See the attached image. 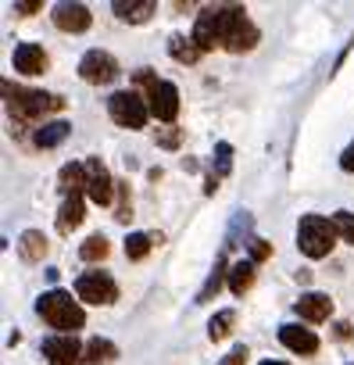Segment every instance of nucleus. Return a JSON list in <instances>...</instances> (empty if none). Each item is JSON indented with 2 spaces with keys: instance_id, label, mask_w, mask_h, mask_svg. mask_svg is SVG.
Instances as JSON below:
<instances>
[{
  "instance_id": "nucleus-3",
  "label": "nucleus",
  "mask_w": 354,
  "mask_h": 365,
  "mask_svg": "<svg viewBox=\"0 0 354 365\" xmlns=\"http://www.w3.org/2000/svg\"><path fill=\"white\" fill-rule=\"evenodd\" d=\"M336 226H333V219H326V215H304L301 222H297V247H301V255H308V258H326L329 251H333V244H336Z\"/></svg>"
},
{
  "instance_id": "nucleus-28",
  "label": "nucleus",
  "mask_w": 354,
  "mask_h": 365,
  "mask_svg": "<svg viewBox=\"0 0 354 365\" xmlns=\"http://www.w3.org/2000/svg\"><path fill=\"white\" fill-rule=\"evenodd\" d=\"M333 226H336V233H340L347 244H354V215H350V212H336V215H333Z\"/></svg>"
},
{
  "instance_id": "nucleus-9",
  "label": "nucleus",
  "mask_w": 354,
  "mask_h": 365,
  "mask_svg": "<svg viewBox=\"0 0 354 365\" xmlns=\"http://www.w3.org/2000/svg\"><path fill=\"white\" fill-rule=\"evenodd\" d=\"M147 101H150V115L157 122H175V115H179V90H175V83H168V79H161L147 93Z\"/></svg>"
},
{
  "instance_id": "nucleus-4",
  "label": "nucleus",
  "mask_w": 354,
  "mask_h": 365,
  "mask_svg": "<svg viewBox=\"0 0 354 365\" xmlns=\"http://www.w3.org/2000/svg\"><path fill=\"white\" fill-rule=\"evenodd\" d=\"M4 97H8V111L19 118V122H36L43 118L47 111H58L65 101L61 97H51L43 90H11V83H4Z\"/></svg>"
},
{
  "instance_id": "nucleus-18",
  "label": "nucleus",
  "mask_w": 354,
  "mask_h": 365,
  "mask_svg": "<svg viewBox=\"0 0 354 365\" xmlns=\"http://www.w3.org/2000/svg\"><path fill=\"white\" fill-rule=\"evenodd\" d=\"M258 43V29H254V22L251 19H244L233 33H229V40H226V51H233V54H244V51H251Z\"/></svg>"
},
{
  "instance_id": "nucleus-32",
  "label": "nucleus",
  "mask_w": 354,
  "mask_h": 365,
  "mask_svg": "<svg viewBox=\"0 0 354 365\" xmlns=\"http://www.w3.org/2000/svg\"><path fill=\"white\" fill-rule=\"evenodd\" d=\"M15 11H19V15H33V11H40V0H19Z\"/></svg>"
},
{
  "instance_id": "nucleus-35",
  "label": "nucleus",
  "mask_w": 354,
  "mask_h": 365,
  "mask_svg": "<svg viewBox=\"0 0 354 365\" xmlns=\"http://www.w3.org/2000/svg\"><path fill=\"white\" fill-rule=\"evenodd\" d=\"M261 365H286V361H261Z\"/></svg>"
},
{
  "instance_id": "nucleus-17",
  "label": "nucleus",
  "mask_w": 354,
  "mask_h": 365,
  "mask_svg": "<svg viewBox=\"0 0 354 365\" xmlns=\"http://www.w3.org/2000/svg\"><path fill=\"white\" fill-rule=\"evenodd\" d=\"M83 219H86V205H83V197H65V205H61V212H58V233H72V230H79Z\"/></svg>"
},
{
  "instance_id": "nucleus-21",
  "label": "nucleus",
  "mask_w": 354,
  "mask_h": 365,
  "mask_svg": "<svg viewBox=\"0 0 354 365\" xmlns=\"http://www.w3.org/2000/svg\"><path fill=\"white\" fill-rule=\"evenodd\" d=\"M47 247H51V244H47V237H43L40 230H26L22 240H19V251H22L26 262H43Z\"/></svg>"
},
{
  "instance_id": "nucleus-7",
  "label": "nucleus",
  "mask_w": 354,
  "mask_h": 365,
  "mask_svg": "<svg viewBox=\"0 0 354 365\" xmlns=\"http://www.w3.org/2000/svg\"><path fill=\"white\" fill-rule=\"evenodd\" d=\"M79 76L90 86H108V83L118 79V61L108 51H86L83 61H79Z\"/></svg>"
},
{
  "instance_id": "nucleus-2",
  "label": "nucleus",
  "mask_w": 354,
  "mask_h": 365,
  "mask_svg": "<svg viewBox=\"0 0 354 365\" xmlns=\"http://www.w3.org/2000/svg\"><path fill=\"white\" fill-rule=\"evenodd\" d=\"M36 312H40V319L51 326V329H61L65 336H76V329L86 322V312H83V304L79 301H72V294L68 290H47L40 301H36Z\"/></svg>"
},
{
  "instance_id": "nucleus-31",
  "label": "nucleus",
  "mask_w": 354,
  "mask_h": 365,
  "mask_svg": "<svg viewBox=\"0 0 354 365\" xmlns=\"http://www.w3.org/2000/svg\"><path fill=\"white\" fill-rule=\"evenodd\" d=\"M247 358H251V354H247V347H244V344H236V347L219 361V365H247Z\"/></svg>"
},
{
  "instance_id": "nucleus-33",
  "label": "nucleus",
  "mask_w": 354,
  "mask_h": 365,
  "mask_svg": "<svg viewBox=\"0 0 354 365\" xmlns=\"http://www.w3.org/2000/svg\"><path fill=\"white\" fill-rule=\"evenodd\" d=\"M340 168H343V172H354V143L340 154Z\"/></svg>"
},
{
  "instance_id": "nucleus-24",
  "label": "nucleus",
  "mask_w": 354,
  "mask_h": 365,
  "mask_svg": "<svg viewBox=\"0 0 354 365\" xmlns=\"http://www.w3.org/2000/svg\"><path fill=\"white\" fill-rule=\"evenodd\" d=\"M150 247H154V237H147V233H129L125 237V258L129 262H143L150 255Z\"/></svg>"
},
{
  "instance_id": "nucleus-23",
  "label": "nucleus",
  "mask_w": 354,
  "mask_h": 365,
  "mask_svg": "<svg viewBox=\"0 0 354 365\" xmlns=\"http://www.w3.org/2000/svg\"><path fill=\"white\" fill-rule=\"evenodd\" d=\"M251 287H254V262H236V265L229 269V290H233L236 297H244Z\"/></svg>"
},
{
  "instance_id": "nucleus-14",
  "label": "nucleus",
  "mask_w": 354,
  "mask_h": 365,
  "mask_svg": "<svg viewBox=\"0 0 354 365\" xmlns=\"http://www.w3.org/2000/svg\"><path fill=\"white\" fill-rule=\"evenodd\" d=\"M279 340L293 351V354H315L318 351V336L311 333V329H304V326H297V322H286V326H279Z\"/></svg>"
},
{
  "instance_id": "nucleus-12",
  "label": "nucleus",
  "mask_w": 354,
  "mask_h": 365,
  "mask_svg": "<svg viewBox=\"0 0 354 365\" xmlns=\"http://www.w3.org/2000/svg\"><path fill=\"white\" fill-rule=\"evenodd\" d=\"M11 65H15V72H22V76H40V72L47 68V54H43L40 43H19L15 54H11Z\"/></svg>"
},
{
  "instance_id": "nucleus-8",
  "label": "nucleus",
  "mask_w": 354,
  "mask_h": 365,
  "mask_svg": "<svg viewBox=\"0 0 354 365\" xmlns=\"http://www.w3.org/2000/svg\"><path fill=\"white\" fill-rule=\"evenodd\" d=\"M83 165H86V179H90V182H86L90 201H93V205H100V208H104V205H111L118 182L111 179V172L104 168V161H100V158H86Z\"/></svg>"
},
{
  "instance_id": "nucleus-10",
  "label": "nucleus",
  "mask_w": 354,
  "mask_h": 365,
  "mask_svg": "<svg viewBox=\"0 0 354 365\" xmlns=\"http://www.w3.org/2000/svg\"><path fill=\"white\" fill-rule=\"evenodd\" d=\"M83 351H86V347H83L76 336H65V333L43 340V358H47L51 365H83V361H79Z\"/></svg>"
},
{
  "instance_id": "nucleus-29",
  "label": "nucleus",
  "mask_w": 354,
  "mask_h": 365,
  "mask_svg": "<svg viewBox=\"0 0 354 365\" xmlns=\"http://www.w3.org/2000/svg\"><path fill=\"white\" fill-rule=\"evenodd\" d=\"M233 147L229 143H215V172L219 175H229V168H233Z\"/></svg>"
},
{
  "instance_id": "nucleus-20",
  "label": "nucleus",
  "mask_w": 354,
  "mask_h": 365,
  "mask_svg": "<svg viewBox=\"0 0 354 365\" xmlns=\"http://www.w3.org/2000/svg\"><path fill=\"white\" fill-rule=\"evenodd\" d=\"M68 133H72V125L58 118V122H47V125H40L33 140H36V147H43V150H47V147H58V143H65V140H68Z\"/></svg>"
},
{
  "instance_id": "nucleus-26",
  "label": "nucleus",
  "mask_w": 354,
  "mask_h": 365,
  "mask_svg": "<svg viewBox=\"0 0 354 365\" xmlns=\"http://www.w3.org/2000/svg\"><path fill=\"white\" fill-rule=\"evenodd\" d=\"M233 322H236V312H219V315H212V322H208V336L212 340H222V336H229V329H233Z\"/></svg>"
},
{
  "instance_id": "nucleus-27",
  "label": "nucleus",
  "mask_w": 354,
  "mask_h": 365,
  "mask_svg": "<svg viewBox=\"0 0 354 365\" xmlns=\"http://www.w3.org/2000/svg\"><path fill=\"white\" fill-rule=\"evenodd\" d=\"M222 279H226V258H219V262H215V272H212V276H208V283L201 287V294H197V304L212 301V294L222 287Z\"/></svg>"
},
{
  "instance_id": "nucleus-30",
  "label": "nucleus",
  "mask_w": 354,
  "mask_h": 365,
  "mask_svg": "<svg viewBox=\"0 0 354 365\" xmlns=\"http://www.w3.org/2000/svg\"><path fill=\"white\" fill-rule=\"evenodd\" d=\"M247 251H251V262H265V258L272 255V247H269L261 237H251V240H247Z\"/></svg>"
},
{
  "instance_id": "nucleus-15",
  "label": "nucleus",
  "mask_w": 354,
  "mask_h": 365,
  "mask_svg": "<svg viewBox=\"0 0 354 365\" xmlns=\"http://www.w3.org/2000/svg\"><path fill=\"white\" fill-rule=\"evenodd\" d=\"M86 165H79V161H68V165H61V172H58V187H61V194L65 197H79L83 190H86Z\"/></svg>"
},
{
  "instance_id": "nucleus-11",
  "label": "nucleus",
  "mask_w": 354,
  "mask_h": 365,
  "mask_svg": "<svg viewBox=\"0 0 354 365\" xmlns=\"http://www.w3.org/2000/svg\"><path fill=\"white\" fill-rule=\"evenodd\" d=\"M54 26L61 33H86L90 29V8L86 4H68V0H61V4H54Z\"/></svg>"
},
{
  "instance_id": "nucleus-22",
  "label": "nucleus",
  "mask_w": 354,
  "mask_h": 365,
  "mask_svg": "<svg viewBox=\"0 0 354 365\" xmlns=\"http://www.w3.org/2000/svg\"><path fill=\"white\" fill-rule=\"evenodd\" d=\"M115 354H118V347H115L111 340H104V336H93V340L86 344V351H83V365H108Z\"/></svg>"
},
{
  "instance_id": "nucleus-6",
  "label": "nucleus",
  "mask_w": 354,
  "mask_h": 365,
  "mask_svg": "<svg viewBox=\"0 0 354 365\" xmlns=\"http://www.w3.org/2000/svg\"><path fill=\"white\" fill-rule=\"evenodd\" d=\"M76 294L86 304H115L118 301V283L108 272H83L76 279Z\"/></svg>"
},
{
  "instance_id": "nucleus-16",
  "label": "nucleus",
  "mask_w": 354,
  "mask_h": 365,
  "mask_svg": "<svg viewBox=\"0 0 354 365\" xmlns=\"http://www.w3.org/2000/svg\"><path fill=\"white\" fill-rule=\"evenodd\" d=\"M111 11H115L122 22H132V26H140V22H147V19L157 11V4H154V0H115V4H111Z\"/></svg>"
},
{
  "instance_id": "nucleus-25",
  "label": "nucleus",
  "mask_w": 354,
  "mask_h": 365,
  "mask_svg": "<svg viewBox=\"0 0 354 365\" xmlns=\"http://www.w3.org/2000/svg\"><path fill=\"white\" fill-rule=\"evenodd\" d=\"M108 251H111V247H108V240H104L100 233H93V237H86V240H83L79 258H83V262H104V258H108Z\"/></svg>"
},
{
  "instance_id": "nucleus-19",
  "label": "nucleus",
  "mask_w": 354,
  "mask_h": 365,
  "mask_svg": "<svg viewBox=\"0 0 354 365\" xmlns=\"http://www.w3.org/2000/svg\"><path fill=\"white\" fill-rule=\"evenodd\" d=\"M168 54L179 61V65H197L204 51L194 43V36H190V40H187V36H172V40H168Z\"/></svg>"
},
{
  "instance_id": "nucleus-1",
  "label": "nucleus",
  "mask_w": 354,
  "mask_h": 365,
  "mask_svg": "<svg viewBox=\"0 0 354 365\" xmlns=\"http://www.w3.org/2000/svg\"><path fill=\"white\" fill-rule=\"evenodd\" d=\"M247 19V8L240 4H208L197 22H194V43L201 51H215V47H226L229 33Z\"/></svg>"
},
{
  "instance_id": "nucleus-13",
  "label": "nucleus",
  "mask_w": 354,
  "mask_h": 365,
  "mask_svg": "<svg viewBox=\"0 0 354 365\" xmlns=\"http://www.w3.org/2000/svg\"><path fill=\"white\" fill-rule=\"evenodd\" d=\"M293 308H297V315H301L304 322H326V319L333 315V301H329V294H318V290L301 294V301H297Z\"/></svg>"
},
{
  "instance_id": "nucleus-5",
  "label": "nucleus",
  "mask_w": 354,
  "mask_h": 365,
  "mask_svg": "<svg viewBox=\"0 0 354 365\" xmlns=\"http://www.w3.org/2000/svg\"><path fill=\"white\" fill-rule=\"evenodd\" d=\"M108 111H111V118H115L118 125H125V129H143L147 118H150V104H147L136 90H118V93H111V97H108Z\"/></svg>"
},
{
  "instance_id": "nucleus-34",
  "label": "nucleus",
  "mask_w": 354,
  "mask_h": 365,
  "mask_svg": "<svg viewBox=\"0 0 354 365\" xmlns=\"http://www.w3.org/2000/svg\"><path fill=\"white\" fill-rule=\"evenodd\" d=\"M157 143H161V147H175V143H179V133L168 129V133H161V136H157Z\"/></svg>"
}]
</instances>
